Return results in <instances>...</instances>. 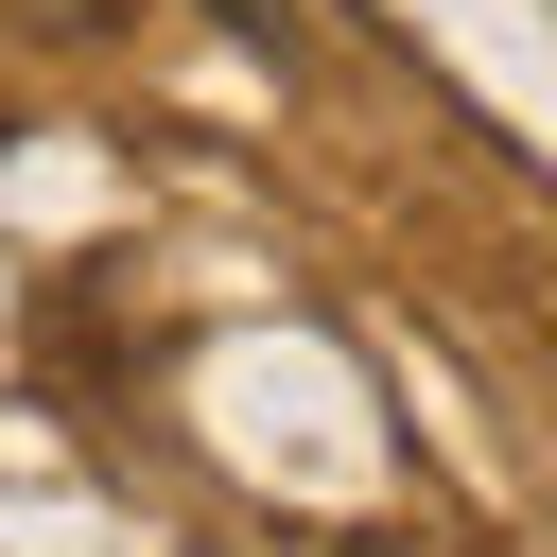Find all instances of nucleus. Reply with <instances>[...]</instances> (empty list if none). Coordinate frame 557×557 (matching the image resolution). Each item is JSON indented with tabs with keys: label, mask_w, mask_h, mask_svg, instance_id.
I'll return each mask as SVG.
<instances>
[{
	"label": "nucleus",
	"mask_w": 557,
	"mask_h": 557,
	"mask_svg": "<svg viewBox=\"0 0 557 557\" xmlns=\"http://www.w3.org/2000/svg\"><path fill=\"white\" fill-rule=\"evenodd\" d=\"M226 17H278V0H226Z\"/></svg>",
	"instance_id": "obj_1"
}]
</instances>
